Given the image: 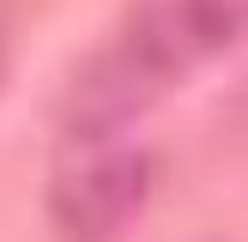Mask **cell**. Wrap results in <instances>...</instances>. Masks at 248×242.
I'll list each match as a JSON object with an SVG mask.
<instances>
[{"instance_id":"obj_1","label":"cell","mask_w":248,"mask_h":242,"mask_svg":"<svg viewBox=\"0 0 248 242\" xmlns=\"http://www.w3.org/2000/svg\"><path fill=\"white\" fill-rule=\"evenodd\" d=\"M242 36V0H145L127 12L97 55H85L61 97L67 139L121 133L133 115L157 109L176 79L206 67Z\"/></svg>"},{"instance_id":"obj_2","label":"cell","mask_w":248,"mask_h":242,"mask_svg":"<svg viewBox=\"0 0 248 242\" xmlns=\"http://www.w3.org/2000/svg\"><path fill=\"white\" fill-rule=\"evenodd\" d=\"M145 206V157L115 133L67 139L48 182V218L67 242H115Z\"/></svg>"},{"instance_id":"obj_3","label":"cell","mask_w":248,"mask_h":242,"mask_svg":"<svg viewBox=\"0 0 248 242\" xmlns=\"http://www.w3.org/2000/svg\"><path fill=\"white\" fill-rule=\"evenodd\" d=\"M0 73H6V48H0Z\"/></svg>"}]
</instances>
